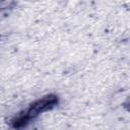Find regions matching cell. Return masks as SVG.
I'll return each instance as SVG.
<instances>
[{
	"label": "cell",
	"mask_w": 130,
	"mask_h": 130,
	"mask_svg": "<svg viewBox=\"0 0 130 130\" xmlns=\"http://www.w3.org/2000/svg\"><path fill=\"white\" fill-rule=\"evenodd\" d=\"M59 103V99L57 95L55 94H49L46 96H43L39 100H37L36 102H34L29 108L23 112V116L25 117V119L29 122L31 119L38 117L40 114L47 112L49 110H52L55 106H57Z\"/></svg>",
	"instance_id": "6da1fadb"
}]
</instances>
